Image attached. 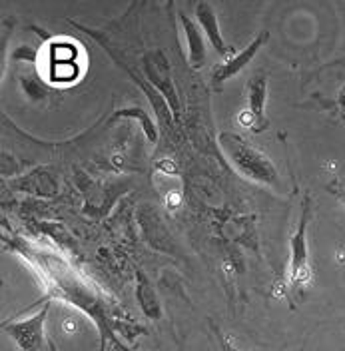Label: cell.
Wrapping results in <instances>:
<instances>
[{
  "label": "cell",
  "mask_w": 345,
  "mask_h": 351,
  "mask_svg": "<svg viewBox=\"0 0 345 351\" xmlns=\"http://www.w3.org/2000/svg\"><path fill=\"white\" fill-rule=\"evenodd\" d=\"M342 202H344V208H345V192H342Z\"/></svg>",
  "instance_id": "5bb4252c"
},
{
  "label": "cell",
  "mask_w": 345,
  "mask_h": 351,
  "mask_svg": "<svg viewBox=\"0 0 345 351\" xmlns=\"http://www.w3.org/2000/svg\"><path fill=\"white\" fill-rule=\"evenodd\" d=\"M267 40H270V32H267V30H263V32H259L258 36H256L252 43L248 44L246 48H241L239 52H232V54H230L222 64H217L216 68L212 70V80H214V84H216V86H222L226 80H230V78L237 76L246 66L254 60V56H256L259 50L265 46Z\"/></svg>",
  "instance_id": "8992f818"
},
{
  "label": "cell",
  "mask_w": 345,
  "mask_h": 351,
  "mask_svg": "<svg viewBox=\"0 0 345 351\" xmlns=\"http://www.w3.org/2000/svg\"><path fill=\"white\" fill-rule=\"evenodd\" d=\"M248 94V106L239 114V124L252 132H263L267 128L265 120V102H267V76L265 74H254L246 86Z\"/></svg>",
  "instance_id": "5b68a950"
},
{
  "label": "cell",
  "mask_w": 345,
  "mask_h": 351,
  "mask_svg": "<svg viewBox=\"0 0 345 351\" xmlns=\"http://www.w3.org/2000/svg\"><path fill=\"white\" fill-rule=\"evenodd\" d=\"M136 298H138V304L142 307V311H144L148 317H152V319L160 317V302H158V298H156V291L152 289L148 278H146L142 271H138Z\"/></svg>",
  "instance_id": "30bf717a"
},
{
  "label": "cell",
  "mask_w": 345,
  "mask_h": 351,
  "mask_svg": "<svg viewBox=\"0 0 345 351\" xmlns=\"http://www.w3.org/2000/svg\"><path fill=\"white\" fill-rule=\"evenodd\" d=\"M219 348H222V351H241L237 350L236 346L232 343V339H228L226 335H219Z\"/></svg>",
  "instance_id": "7c38bea8"
},
{
  "label": "cell",
  "mask_w": 345,
  "mask_h": 351,
  "mask_svg": "<svg viewBox=\"0 0 345 351\" xmlns=\"http://www.w3.org/2000/svg\"><path fill=\"white\" fill-rule=\"evenodd\" d=\"M142 68L146 74V82L162 94V98L168 102V106L172 110L174 120H178L180 118V96H178V88L174 84L172 70L168 66L166 56L160 50L146 52L144 60H142Z\"/></svg>",
  "instance_id": "277c9868"
},
{
  "label": "cell",
  "mask_w": 345,
  "mask_h": 351,
  "mask_svg": "<svg viewBox=\"0 0 345 351\" xmlns=\"http://www.w3.org/2000/svg\"><path fill=\"white\" fill-rule=\"evenodd\" d=\"M217 142L224 156L228 158V162L232 164V168L237 174H241L252 182L276 188V190L281 188L280 172L276 164L272 162V158L263 150L256 148L252 142H248L243 136H239L236 132H219Z\"/></svg>",
  "instance_id": "6da1fadb"
},
{
  "label": "cell",
  "mask_w": 345,
  "mask_h": 351,
  "mask_svg": "<svg viewBox=\"0 0 345 351\" xmlns=\"http://www.w3.org/2000/svg\"><path fill=\"white\" fill-rule=\"evenodd\" d=\"M309 197L303 199L302 216L298 221V230L289 238V284L307 285L313 278L309 262V243H307V221H309Z\"/></svg>",
  "instance_id": "3957f363"
},
{
  "label": "cell",
  "mask_w": 345,
  "mask_h": 351,
  "mask_svg": "<svg viewBox=\"0 0 345 351\" xmlns=\"http://www.w3.org/2000/svg\"><path fill=\"white\" fill-rule=\"evenodd\" d=\"M340 106L345 110V86L340 90Z\"/></svg>",
  "instance_id": "4fadbf2b"
},
{
  "label": "cell",
  "mask_w": 345,
  "mask_h": 351,
  "mask_svg": "<svg viewBox=\"0 0 345 351\" xmlns=\"http://www.w3.org/2000/svg\"><path fill=\"white\" fill-rule=\"evenodd\" d=\"M118 118H136V120L142 124V130H144V134H146V138H148L150 142H156V138H158V132H156V128H154L150 114H148L146 110L138 108V106L118 110V112L112 116V120H118ZM112 120H110V122H112Z\"/></svg>",
  "instance_id": "8fae6325"
},
{
  "label": "cell",
  "mask_w": 345,
  "mask_h": 351,
  "mask_svg": "<svg viewBox=\"0 0 345 351\" xmlns=\"http://www.w3.org/2000/svg\"><path fill=\"white\" fill-rule=\"evenodd\" d=\"M195 21L200 24L206 40L216 48L217 54L222 56H230L232 48L226 44L224 40V34H222V28H219V21H217L216 8L210 4V2H198L195 4Z\"/></svg>",
  "instance_id": "9c48e42d"
},
{
  "label": "cell",
  "mask_w": 345,
  "mask_h": 351,
  "mask_svg": "<svg viewBox=\"0 0 345 351\" xmlns=\"http://www.w3.org/2000/svg\"><path fill=\"white\" fill-rule=\"evenodd\" d=\"M180 24H182V32H184V40H186V48H188V64L194 70H200L206 66L208 60V50H206V36L200 28V24L194 22L186 12L178 14Z\"/></svg>",
  "instance_id": "ba28073f"
},
{
  "label": "cell",
  "mask_w": 345,
  "mask_h": 351,
  "mask_svg": "<svg viewBox=\"0 0 345 351\" xmlns=\"http://www.w3.org/2000/svg\"><path fill=\"white\" fill-rule=\"evenodd\" d=\"M50 311V304L46 302L43 309L34 315L21 319V322H6L2 329L16 341L22 351H56L54 343L46 335V317Z\"/></svg>",
  "instance_id": "7a4b0ae2"
},
{
  "label": "cell",
  "mask_w": 345,
  "mask_h": 351,
  "mask_svg": "<svg viewBox=\"0 0 345 351\" xmlns=\"http://www.w3.org/2000/svg\"><path fill=\"white\" fill-rule=\"evenodd\" d=\"M50 60H48V70H50V78L54 82L60 80H74L78 74L74 72V68L80 64L76 60L78 56V48L72 43H64V52H62V43H54L50 46Z\"/></svg>",
  "instance_id": "52a82bcc"
}]
</instances>
